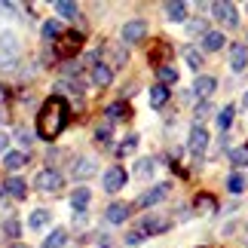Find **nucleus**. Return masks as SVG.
Returning a JSON list of instances; mask_svg holds the SVG:
<instances>
[{
    "label": "nucleus",
    "instance_id": "2eb2a0df",
    "mask_svg": "<svg viewBox=\"0 0 248 248\" xmlns=\"http://www.w3.org/2000/svg\"><path fill=\"white\" fill-rule=\"evenodd\" d=\"M89 199H92L89 187H77V190L71 193V205H74V212L83 215V212H86V205H89Z\"/></svg>",
    "mask_w": 248,
    "mask_h": 248
},
{
    "label": "nucleus",
    "instance_id": "423d86ee",
    "mask_svg": "<svg viewBox=\"0 0 248 248\" xmlns=\"http://www.w3.org/2000/svg\"><path fill=\"white\" fill-rule=\"evenodd\" d=\"M144 34H147V25L141 22V18H132V22L123 25V43H126V46L141 43V40H144Z\"/></svg>",
    "mask_w": 248,
    "mask_h": 248
},
{
    "label": "nucleus",
    "instance_id": "a878e982",
    "mask_svg": "<svg viewBox=\"0 0 248 248\" xmlns=\"http://www.w3.org/2000/svg\"><path fill=\"white\" fill-rule=\"evenodd\" d=\"M3 187H6V193H13L16 199H25V193H28V184H25L22 178H9Z\"/></svg>",
    "mask_w": 248,
    "mask_h": 248
},
{
    "label": "nucleus",
    "instance_id": "37998d69",
    "mask_svg": "<svg viewBox=\"0 0 248 248\" xmlns=\"http://www.w3.org/2000/svg\"><path fill=\"white\" fill-rule=\"evenodd\" d=\"M6 101V89H3V86H0V104H3Z\"/></svg>",
    "mask_w": 248,
    "mask_h": 248
},
{
    "label": "nucleus",
    "instance_id": "20e7f679",
    "mask_svg": "<svg viewBox=\"0 0 248 248\" xmlns=\"http://www.w3.org/2000/svg\"><path fill=\"white\" fill-rule=\"evenodd\" d=\"M80 46H83V34L80 31H64L62 43H55V52H59V59H71Z\"/></svg>",
    "mask_w": 248,
    "mask_h": 248
},
{
    "label": "nucleus",
    "instance_id": "412c9836",
    "mask_svg": "<svg viewBox=\"0 0 248 248\" xmlns=\"http://www.w3.org/2000/svg\"><path fill=\"white\" fill-rule=\"evenodd\" d=\"M43 43H55V37H62L64 31H62V22H59V18H49V22H46L43 25Z\"/></svg>",
    "mask_w": 248,
    "mask_h": 248
},
{
    "label": "nucleus",
    "instance_id": "de8ad7c7",
    "mask_svg": "<svg viewBox=\"0 0 248 248\" xmlns=\"http://www.w3.org/2000/svg\"><path fill=\"white\" fill-rule=\"evenodd\" d=\"M101 248H110V245H101Z\"/></svg>",
    "mask_w": 248,
    "mask_h": 248
},
{
    "label": "nucleus",
    "instance_id": "5701e85b",
    "mask_svg": "<svg viewBox=\"0 0 248 248\" xmlns=\"http://www.w3.org/2000/svg\"><path fill=\"white\" fill-rule=\"evenodd\" d=\"M104 55H110V62H113V68H123V64H126V49H123V46H104Z\"/></svg>",
    "mask_w": 248,
    "mask_h": 248
},
{
    "label": "nucleus",
    "instance_id": "f8f14e48",
    "mask_svg": "<svg viewBox=\"0 0 248 248\" xmlns=\"http://www.w3.org/2000/svg\"><path fill=\"white\" fill-rule=\"evenodd\" d=\"M129 212H132V205L113 202V205H108V212H104V221L108 224H123V221H129Z\"/></svg>",
    "mask_w": 248,
    "mask_h": 248
},
{
    "label": "nucleus",
    "instance_id": "49530a36",
    "mask_svg": "<svg viewBox=\"0 0 248 248\" xmlns=\"http://www.w3.org/2000/svg\"><path fill=\"white\" fill-rule=\"evenodd\" d=\"M0 123H3V110H0Z\"/></svg>",
    "mask_w": 248,
    "mask_h": 248
},
{
    "label": "nucleus",
    "instance_id": "2f4dec72",
    "mask_svg": "<svg viewBox=\"0 0 248 248\" xmlns=\"http://www.w3.org/2000/svg\"><path fill=\"white\" fill-rule=\"evenodd\" d=\"M233 117H236V108H233V104H227V108L217 113V126L227 132V129H230V123H233Z\"/></svg>",
    "mask_w": 248,
    "mask_h": 248
},
{
    "label": "nucleus",
    "instance_id": "9d476101",
    "mask_svg": "<svg viewBox=\"0 0 248 248\" xmlns=\"http://www.w3.org/2000/svg\"><path fill=\"white\" fill-rule=\"evenodd\" d=\"M187 147L193 150L196 156H202V154H205V147H208V132H205L202 126H193V129H190V141H187Z\"/></svg>",
    "mask_w": 248,
    "mask_h": 248
},
{
    "label": "nucleus",
    "instance_id": "c756f323",
    "mask_svg": "<svg viewBox=\"0 0 248 248\" xmlns=\"http://www.w3.org/2000/svg\"><path fill=\"white\" fill-rule=\"evenodd\" d=\"M169 101V89L166 86H154V89H150V104H154V108H163V104Z\"/></svg>",
    "mask_w": 248,
    "mask_h": 248
},
{
    "label": "nucleus",
    "instance_id": "e433bc0d",
    "mask_svg": "<svg viewBox=\"0 0 248 248\" xmlns=\"http://www.w3.org/2000/svg\"><path fill=\"white\" fill-rule=\"evenodd\" d=\"M208 113H212V101H202V104H196V110H193V120H196V126L202 123Z\"/></svg>",
    "mask_w": 248,
    "mask_h": 248
},
{
    "label": "nucleus",
    "instance_id": "79ce46f5",
    "mask_svg": "<svg viewBox=\"0 0 248 248\" xmlns=\"http://www.w3.org/2000/svg\"><path fill=\"white\" fill-rule=\"evenodd\" d=\"M6 144H9V138L3 135V132H0V154H3V150H6Z\"/></svg>",
    "mask_w": 248,
    "mask_h": 248
},
{
    "label": "nucleus",
    "instance_id": "473e14b6",
    "mask_svg": "<svg viewBox=\"0 0 248 248\" xmlns=\"http://www.w3.org/2000/svg\"><path fill=\"white\" fill-rule=\"evenodd\" d=\"M55 13L62 18H77V3H71V0H62V3H55Z\"/></svg>",
    "mask_w": 248,
    "mask_h": 248
},
{
    "label": "nucleus",
    "instance_id": "39448f33",
    "mask_svg": "<svg viewBox=\"0 0 248 248\" xmlns=\"http://www.w3.org/2000/svg\"><path fill=\"white\" fill-rule=\"evenodd\" d=\"M169 227H171L169 217H163V215H147L144 221L138 224V230L144 233V236H156V233H166Z\"/></svg>",
    "mask_w": 248,
    "mask_h": 248
},
{
    "label": "nucleus",
    "instance_id": "b1692460",
    "mask_svg": "<svg viewBox=\"0 0 248 248\" xmlns=\"http://www.w3.org/2000/svg\"><path fill=\"white\" fill-rule=\"evenodd\" d=\"M181 55H184V62L190 64V71H199V68H202V52L193 49V46H184V52H181Z\"/></svg>",
    "mask_w": 248,
    "mask_h": 248
},
{
    "label": "nucleus",
    "instance_id": "f704fd0d",
    "mask_svg": "<svg viewBox=\"0 0 248 248\" xmlns=\"http://www.w3.org/2000/svg\"><path fill=\"white\" fill-rule=\"evenodd\" d=\"M187 31H190V37H205V34H208L205 18H193V22L187 25Z\"/></svg>",
    "mask_w": 248,
    "mask_h": 248
},
{
    "label": "nucleus",
    "instance_id": "f03ea898",
    "mask_svg": "<svg viewBox=\"0 0 248 248\" xmlns=\"http://www.w3.org/2000/svg\"><path fill=\"white\" fill-rule=\"evenodd\" d=\"M18 52H22V43H18L16 34H0V68L13 71L18 64Z\"/></svg>",
    "mask_w": 248,
    "mask_h": 248
},
{
    "label": "nucleus",
    "instance_id": "dca6fc26",
    "mask_svg": "<svg viewBox=\"0 0 248 248\" xmlns=\"http://www.w3.org/2000/svg\"><path fill=\"white\" fill-rule=\"evenodd\" d=\"M110 80H113V71L108 68V62H98L92 68V83L95 86H110Z\"/></svg>",
    "mask_w": 248,
    "mask_h": 248
},
{
    "label": "nucleus",
    "instance_id": "bb28decb",
    "mask_svg": "<svg viewBox=\"0 0 248 248\" xmlns=\"http://www.w3.org/2000/svg\"><path fill=\"white\" fill-rule=\"evenodd\" d=\"M166 16H169V22H184L187 18V3H166Z\"/></svg>",
    "mask_w": 248,
    "mask_h": 248
},
{
    "label": "nucleus",
    "instance_id": "393cba45",
    "mask_svg": "<svg viewBox=\"0 0 248 248\" xmlns=\"http://www.w3.org/2000/svg\"><path fill=\"white\" fill-rule=\"evenodd\" d=\"M64 242H68V233L59 227V230H52V233L43 239V248H64Z\"/></svg>",
    "mask_w": 248,
    "mask_h": 248
},
{
    "label": "nucleus",
    "instance_id": "1a4fd4ad",
    "mask_svg": "<svg viewBox=\"0 0 248 248\" xmlns=\"http://www.w3.org/2000/svg\"><path fill=\"white\" fill-rule=\"evenodd\" d=\"M95 171H98V163H95L92 156H80L77 163L71 166V175L77 178V181H86V178H92Z\"/></svg>",
    "mask_w": 248,
    "mask_h": 248
},
{
    "label": "nucleus",
    "instance_id": "72a5a7b5",
    "mask_svg": "<svg viewBox=\"0 0 248 248\" xmlns=\"http://www.w3.org/2000/svg\"><path fill=\"white\" fill-rule=\"evenodd\" d=\"M227 190H230V193H242L245 190V178L239 175V171H233V175L227 178Z\"/></svg>",
    "mask_w": 248,
    "mask_h": 248
},
{
    "label": "nucleus",
    "instance_id": "a19ab883",
    "mask_svg": "<svg viewBox=\"0 0 248 248\" xmlns=\"http://www.w3.org/2000/svg\"><path fill=\"white\" fill-rule=\"evenodd\" d=\"M6 233L9 236H18V221H16V217H9V221H6Z\"/></svg>",
    "mask_w": 248,
    "mask_h": 248
},
{
    "label": "nucleus",
    "instance_id": "0eeeda50",
    "mask_svg": "<svg viewBox=\"0 0 248 248\" xmlns=\"http://www.w3.org/2000/svg\"><path fill=\"white\" fill-rule=\"evenodd\" d=\"M126 169L123 166H110L108 171H104V190H108V193H117V190H123L126 187Z\"/></svg>",
    "mask_w": 248,
    "mask_h": 248
},
{
    "label": "nucleus",
    "instance_id": "4be33fe9",
    "mask_svg": "<svg viewBox=\"0 0 248 248\" xmlns=\"http://www.w3.org/2000/svg\"><path fill=\"white\" fill-rule=\"evenodd\" d=\"M104 113H108V123H120V120L129 117V108L123 101H113V104H108V110H104Z\"/></svg>",
    "mask_w": 248,
    "mask_h": 248
},
{
    "label": "nucleus",
    "instance_id": "f257e3e1",
    "mask_svg": "<svg viewBox=\"0 0 248 248\" xmlns=\"http://www.w3.org/2000/svg\"><path fill=\"white\" fill-rule=\"evenodd\" d=\"M68 117H71V108L64 98H59V95L46 98L40 113H37V135L43 141H55L62 135V129L68 126Z\"/></svg>",
    "mask_w": 248,
    "mask_h": 248
},
{
    "label": "nucleus",
    "instance_id": "a18cd8bd",
    "mask_svg": "<svg viewBox=\"0 0 248 248\" xmlns=\"http://www.w3.org/2000/svg\"><path fill=\"white\" fill-rule=\"evenodd\" d=\"M242 108H248V92H245V98H242Z\"/></svg>",
    "mask_w": 248,
    "mask_h": 248
},
{
    "label": "nucleus",
    "instance_id": "c9c22d12",
    "mask_svg": "<svg viewBox=\"0 0 248 248\" xmlns=\"http://www.w3.org/2000/svg\"><path fill=\"white\" fill-rule=\"evenodd\" d=\"M16 138H18V144H22L25 150H31V147H34V135H31V132H28L25 126H22V129H16Z\"/></svg>",
    "mask_w": 248,
    "mask_h": 248
},
{
    "label": "nucleus",
    "instance_id": "7ed1b4c3",
    "mask_svg": "<svg viewBox=\"0 0 248 248\" xmlns=\"http://www.w3.org/2000/svg\"><path fill=\"white\" fill-rule=\"evenodd\" d=\"M62 184H64V178H62L59 169H43V171H37V175H34V187L43 190V193H55Z\"/></svg>",
    "mask_w": 248,
    "mask_h": 248
},
{
    "label": "nucleus",
    "instance_id": "58836bf2",
    "mask_svg": "<svg viewBox=\"0 0 248 248\" xmlns=\"http://www.w3.org/2000/svg\"><path fill=\"white\" fill-rule=\"evenodd\" d=\"M144 239H147V236H144V233H141V230H132V233L126 236V245L132 248V245H141V242H144Z\"/></svg>",
    "mask_w": 248,
    "mask_h": 248
},
{
    "label": "nucleus",
    "instance_id": "4c0bfd02",
    "mask_svg": "<svg viewBox=\"0 0 248 248\" xmlns=\"http://www.w3.org/2000/svg\"><path fill=\"white\" fill-rule=\"evenodd\" d=\"M95 138H98L101 144L110 147V123H108V126H98V129H95Z\"/></svg>",
    "mask_w": 248,
    "mask_h": 248
},
{
    "label": "nucleus",
    "instance_id": "ea45409f",
    "mask_svg": "<svg viewBox=\"0 0 248 248\" xmlns=\"http://www.w3.org/2000/svg\"><path fill=\"white\" fill-rule=\"evenodd\" d=\"M138 147V135H129L126 141H123V147H120V154H129V150H135Z\"/></svg>",
    "mask_w": 248,
    "mask_h": 248
},
{
    "label": "nucleus",
    "instance_id": "ddd939ff",
    "mask_svg": "<svg viewBox=\"0 0 248 248\" xmlns=\"http://www.w3.org/2000/svg\"><path fill=\"white\" fill-rule=\"evenodd\" d=\"M230 68H233L236 74H242V71L248 68V49H245V46H239V43L230 46Z\"/></svg>",
    "mask_w": 248,
    "mask_h": 248
},
{
    "label": "nucleus",
    "instance_id": "6e6552de",
    "mask_svg": "<svg viewBox=\"0 0 248 248\" xmlns=\"http://www.w3.org/2000/svg\"><path fill=\"white\" fill-rule=\"evenodd\" d=\"M215 13V18H221L224 25H230V28H236L239 25V16H236V6L233 3H224V0H215L212 6H208Z\"/></svg>",
    "mask_w": 248,
    "mask_h": 248
},
{
    "label": "nucleus",
    "instance_id": "c85d7f7f",
    "mask_svg": "<svg viewBox=\"0 0 248 248\" xmlns=\"http://www.w3.org/2000/svg\"><path fill=\"white\" fill-rule=\"evenodd\" d=\"M154 169H156V159H150V156L138 159V163H135V178H150Z\"/></svg>",
    "mask_w": 248,
    "mask_h": 248
},
{
    "label": "nucleus",
    "instance_id": "a211bd4d",
    "mask_svg": "<svg viewBox=\"0 0 248 248\" xmlns=\"http://www.w3.org/2000/svg\"><path fill=\"white\" fill-rule=\"evenodd\" d=\"M49 221H52V212H46V208H37V212L28 215V227H31V230H43Z\"/></svg>",
    "mask_w": 248,
    "mask_h": 248
},
{
    "label": "nucleus",
    "instance_id": "6ab92c4d",
    "mask_svg": "<svg viewBox=\"0 0 248 248\" xmlns=\"http://www.w3.org/2000/svg\"><path fill=\"white\" fill-rule=\"evenodd\" d=\"M25 163H28V156L18 154V150H6V154H3V169L6 171H18Z\"/></svg>",
    "mask_w": 248,
    "mask_h": 248
},
{
    "label": "nucleus",
    "instance_id": "f3484780",
    "mask_svg": "<svg viewBox=\"0 0 248 248\" xmlns=\"http://www.w3.org/2000/svg\"><path fill=\"white\" fill-rule=\"evenodd\" d=\"M193 208H196L199 215H212V212H217V199L208 196V193H199V196L193 199Z\"/></svg>",
    "mask_w": 248,
    "mask_h": 248
},
{
    "label": "nucleus",
    "instance_id": "9b49d317",
    "mask_svg": "<svg viewBox=\"0 0 248 248\" xmlns=\"http://www.w3.org/2000/svg\"><path fill=\"white\" fill-rule=\"evenodd\" d=\"M169 193V184H156V187H150L144 196H138V208H147V205H156V202H163Z\"/></svg>",
    "mask_w": 248,
    "mask_h": 248
},
{
    "label": "nucleus",
    "instance_id": "c03bdc74",
    "mask_svg": "<svg viewBox=\"0 0 248 248\" xmlns=\"http://www.w3.org/2000/svg\"><path fill=\"white\" fill-rule=\"evenodd\" d=\"M6 248H28V245H22V242H13V245H6Z\"/></svg>",
    "mask_w": 248,
    "mask_h": 248
},
{
    "label": "nucleus",
    "instance_id": "4468645a",
    "mask_svg": "<svg viewBox=\"0 0 248 248\" xmlns=\"http://www.w3.org/2000/svg\"><path fill=\"white\" fill-rule=\"evenodd\" d=\"M215 89H217V80L208 77V74H205V77H196V83H193V95H202L205 101H208V95H212Z\"/></svg>",
    "mask_w": 248,
    "mask_h": 248
},
{
    "label": "nucleus",
    "instance_id": "aec40b11",
    "mask_svg": "<svg viewBox=\"0 0 248 248\" xmlns=\"http://www.w3.org/2000/svg\"><path fill=\"white\" fill-rule=\"evenodd\" d=\"M224 40H227V37H224L221 31H208V34L202 37V49H205V52H217V49H224Z\"/></svg>",
    "mask_w": 248,
    "mask_h": 248
},
{
    "label": "nucleus",
    "instance_id": "7c9ffc66",
    "mask_svg": "<svg viewBox=\"0 0 248 248\" xmlns=\"http://www.w3.org/2000/svg\"><path fill=\"white\" fill-rule=\"evenodd\" d=\"M230 163H233L236 169H245V166H248V147H236V150H230Z\"/></svg>",
    "mask_w": 248,
    "mask_h": 248
},
{
    "label": "nucleus",
    "instance_id": "cd10ccee",
    "mask_svg": "<svg viewBox=\"0 0 248 248\" xmlns=\"http://www.w3.org/2000/svg\"><path fill=\"white\" fill-rule=\"evenodd\" d=\"M156 77H159V86H169L178 80V71L171 64H156Z\"/></svg>",
    "mask_w": 248,
    "mask_h": 248
}]
</instances>
